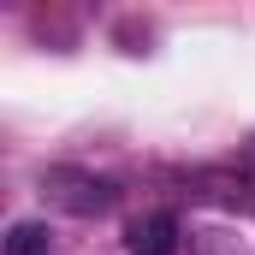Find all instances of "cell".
Masks as SVG:
<instances>
[{"label":"cell","mask_w":255,"mask_h":255,"mask_svg":"<svg viewBox=\"0 0 255 255\" xmlns=\"http://www.w3.org/2000/svg\"><path fill=\"white\" fill-rule=\"evenodd\" d=\"M42 190L54 196L60 208H71V214H107V208L119 202V190H113L107 178H89V172H65V166L42 172Z\"/></svg>","instance_id":"6da1fadb"},{"label":"cell","mask_w":255,"mask_h":255,"mask_svg":"<svg viewBox=\"0 0 255 255\" xmlns=\"http://www.w3.org/2000/svg\"><path fill=\"white\" fill-rule=\"evenodd\" d=\"M125 250L130 255H178V220H172V214H142V220H130Z\"/></svg>","instance_id":"7a4b0ae2"},{"label":"cell","mask_w":255,"mask_h":255,"mask_svg":"<svg viewBox=\"0 0 255 255\" xmlns=\"http://www.w3.org/2000/svg\"><path fill=\"white\" fill-rule=\"evenodd\" d=\"M6 255H54L48 226H36V220H18V226L6 232Z\"/></svg>","instance_id":"3957f363"},{"label":"cell","mask_w":255,"mask_h":255,"mask_svg":"<svg viewBox=\"0 0 255 255\" xmlns=\"http://www.w3.org/2000/svg\"><path fill=\"white\" fill-rule=\"evenodd\" d=\"M250 166H255V148H250Z\"/></svg>","instance_id":"277c9868"}]
</instances>
